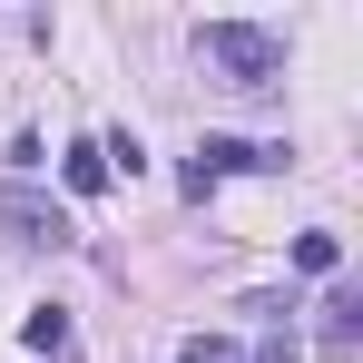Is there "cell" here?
Wrapping results in <instances>:
<instances>
[{
  "mask_svg": "<svg viewBox=\"0 0 363 363\" xmlns=\"http://www.w3.org/2000/svg\"><path fill=\"white\" fill-rule=\"evenodd\" d=\"M196 60L226 69V89L265 99V89L285 79V40H275V30H255V20H206V30H196Z\"/></svg>",
  "mask_w": 363,
  "mask_h": 363,
  "instance_id": "6da1fadb",
  "label": "cell"
},
{
  "mask_svg": "<svg viewBox=\"0 0 363 363\" xmlns=\"http://www.w3.org/2000/svg\"><path fill=\"white\" fill-rule=\"evenodd\" d=\"M0 226H10L20 245H50V255H60V245H79L69 206H50V196H40L30 177H10V186H0Z\"/></svg>",
  "mask_w": 363,
  "mask_h": 363,
  "instance_id": "7a4b0ae2",
  "label": "cell"
},
{
  "mask_svg": "<svg viewBox=\"0 0 363 363\" xmlns=\"http://www.w3.org/2000/svg\"><path fill=\"white\" fill-rule=\"evenodd\" d=\"M99 186H108V157L79 138V147H69V196H99Z\"/></svg>",
  "mask_w": 363,
  "mask_h": 363,
  "instance_id": "3957f363",
  "label": "cell"
},
{
  "mask_svg": "<svg viewBox=\"0 0 363 363\" xmlns=\"http://www.w3.org/2000/svg\"><path fill=\"white\" fill-rule=\"evenodd\" d=\"M20 334H30V354H69V314H60V304H40Z\"/></svg>",
  "mask_w": 363,
  "mask_h": 363,
  "instance_id": "277c9868",
  "label": "cell"
},
{
  "mask_svg": "<svg viewBox=\"0 0 363 363\" xmlns=\"http://www.w3.org/2000/svg\"><path fill=\"white\" fill-rule=\"evenodd\" d=\"M354 334H363V304L334 295V304H324V344H334V354H354Z\"/></svg>",
  "mask_w": 363,
  "mask_h": 363,
  "instance_id": "5b68a950",
  "label": "cell"
},
{
  "mask_svg": "<svg viewBox=\"0 0 363 363\" xmlns=\"http://www.w3.org/2000/svg\"><path fill=\"white\" fill-rule=\"evenodd\" d=\"M295 265H304V275H334V265H344V236H324V226L295 236Z\"/></svg>",
  "mask_w": 363,
  "mask_h": 363,
  "instance_id": "8992f818",
  "label": "cell"
},
{
  "mask_svg": "<svg viewBox=\"0 0 363 363\" xmlns=\"http://www.w3.org/2000/svg\"><path fill=\"white\" fill-rule=\"evenodd\" d=\"M177 363H245V354L226 344V334H186V344H177Z\"/></svg>",
  "mask_w": 363,
  "mask_h": 363,
  "instance_id": "52a82bcc",
  "label": "cell"
},
{
  "mask_svg": "<svg viewBox=\"0 0 363 363\" xmlns=\"http://www.w3.org/2000/svg\"><path fill=\"white\" fill-rule=\"evenodd\" d=\"M99 157H118L128 177H138V167H147V147H138V128H108V147H99Z\"/></svg>",
  "mask_w": 363,
  "mask_h": 363,
  "instance_id": "ba28073f",
  "label": "cell"
},
{
  "mask_svg": "<svg viewBox=\"0 0 363 363\" xmlns=\"http://www.w3.org/2000/svg\"><path fill=\"white\" fill-rule=\"evenodd\" d=\"M255 363H295V334H275V344H265V354H255Z\"/></svg>",
  "mask_w": 363,
  "mask_h": 363,
  "instance_id": "9c48e42d",
  "label": "cell"
}]
</instances>
